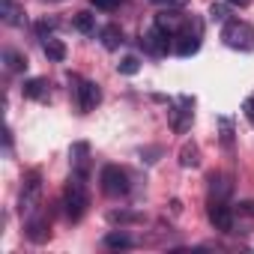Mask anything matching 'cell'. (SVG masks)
<instances>
[{
    "label": "cell",
    "instance_id": "cell-1",
    "mask_svg": "<svg viewBox=\"0 0 254 254\" xmlns=\"http://www.w3.org/2000/svg\"><path fill=\"white\" fill-rule=\"evenodd\" d=\"M63 206H66L69 221H81V218H84V212H87V206H90L87 177H78V174L69 177V186H66V194H63Z\"/></svg>",
    "mask_w": 254,
    "mask_h": 254
},
{
    "label": "cell",
    "instance_id": "cell-2",
    "mask_svg": "<svg viewBox=\"0 0 254 254\" xmlns=\"http://www.w3.org/2000/svg\"><path fill=\"white\" fill-rule=\"evenodd\" d=\"M221 39L227 48L233 51H254V27L248 21H239V18H230L221 30Z\"/></svg>",
    "mask_w": 254,
    "mask_h": 254
},
{
    "label": "cell",
    "instance_id": "cell-3",
    "mask_svg": "<svg viewBox=\"0 0 254 254\" xmlns=\"http://www.w3.org/2000/svg\"><path fill=\"white\" fill-rule=\"evenodd\" d=\"M39 200H42V174L33 171V174H27V180H24V186H21V197H18V212H21V218L33 215V212L39 209Z\"/></svg>",
    "mask_w": 254,
    "mask_h": 254
},
{
    "label": "cell",
    "instance_id": "cell-4",
    "mask_svg": "<svg viewBox=\"0 0 254 254\" xmlns=\"http://www.w3.org/2000/svg\"><path fill=\"white\" fill-rule=\"evenodd\" d=\"M102 191L108 197H123V194H129V177H126V171H120L117 165H105L102 168Z\"/></svg>",
    "mask_w": 254,
    "mask_h": 254
},
{
    "label": "cell",
    "instance_id": "cell-5",
    "mask_svg": "<svg viewBox=\"0 0 254 254\" xmlns=\"http://www.w3.org/2000/svg\"><path fill=\"white\" fill-rule=\"evenodd\" d=\"M206 215H209V224L221 233H230L233 230V206L221 197H209V206H206Z\"/></svg>",
    "mask_w": 254,
    "mask_h": 254
},
{
    "label": "cell",
    "instance_id": "cell-6",
    "mask_svg": "<svg viewBox=\"0 0 254 254\" xmlns=\"http://www.w3.org/2000/svg\"><path fill=\"white\" fill-rule=\"evenodd\" d=\"M174 51H177L180 57H191V54L200 51V24H197V21H194V27L186 21V27L174 36Z\"/></svg>",
    "mask_w": 254,
    "mask_h": 254
},
{
    "label": "cell",
    "instance_id": "cell-7",
    "mask_svg": "<svg viewBox=\"0 0 254 254\" xmlns=\"http://www.w3.org/2000/svg\"><path fill=\"white\" fill-rule=\"evenodd\" d=\"M141 45H144V51H150V54H156V57H162V54H168L171 51V45H174V36L168 33V30H162L159 24H153L144 36H141Z\"/></svg>",
    "mask_w": 254,
    "mask_h": 254
},
{
    "label": "cell",
    "instance_id": "cell-8",
    "mask_svg": "<svg viewBox=\"0 0 254 254\" xmlns=\"http://www.w3.org/2000/svg\"><path fill=\"white\" fill-rule=\"evenodd\" d=\"M191 120H194V99L180 96L177 105H174V111H171V126H174V132H180V135L189 132Z\"/></svg>",
    "mask_w": 254,
    "mask_h": 254
},
{
    "label": "cell",
    "instance_id": "cell-9",
    "mask_svg": "<svg viewBox=\"0 0 254 254\" xmlns=\"http://www.w3.org/2000/svg\"><path fill=\"white\" fill-rule=\"evenodd\" d=\"M75 96H78V108H81V114L96 111V105L102 102V90H99V84H93V81H78Z\"/></svg>",
    "mask_w": 254,
    "mask_h": 254
},
{
    "label": "cell",
    "instance_id": "cell-10",
    "mask_svg": "<svg viewBox=\"0 0 254 254\" xmlns=\"http://www.w3.org/2000/svg\"><path fill=\"white\" fill-rule=\"evenodd\" d=\"M24 230H27V239L39 245V242H45L51 236V221H48V215L42 209H36L33 215H27V227Z\"/></svg>",
    "mask_w": 254,
    "mask_h": 254
},
{
    "label": "cell",
    "instance_id": "cell-11",
    "mask_svg": "<svg viewBox=\"0 0 254 254\" xmlns=\"http://www.w3.org/2000/svg\"><path fill=\"white\" fill-rule=\"evenodd\" d=\"M69 162H72V174L87 177V174H90V147H87L84 141L72 144V150H69Z\"/></svg>",
    "mask_w": 254,
    "mask_h": 254
},
{
    "label": "cell",
    "instance_id": "cell-12",
    "mask_svg": "<svg viewBox=\"0 0 254 254\" xmlns=\"http://www.w3.org/2000/svg\"><path fill=\"white\" fill-rule=\"evenodd\" d=\"M186 21H189V18H186V15H180V12H174V9H168V12H159V15H156V24H159L162 30H168L171 36H177V33L186 27Z\"/></svg>",
    "mask_w": 254,
    "mask_h": 254
},
{
    "label": "cell",
    "instance_id": "cell-13",
    "mask_svg": "<svg viewBox=\"0 0 254 254\" xmlns=\"http://www.w3.org/2000/svg\"><path fill=\"white\" fill-rule=\"evenodd\" d=\"M0 15L9 27H21L24 24V6H18L15 0H0Z\"/></svg>",
    "mask_w": 254,
    "mask_h": 254
},
{
    "label": "cell",
    "instance_id": "cell-14",
    "mask_svg": "<svg viewBox=\"0 0 254 254\" xmlns=\"http://www.w3.org/2000/svg\"><path fill=\"white\" fill-rule=\"evenodd\" d=\"M42 51H45V57L54 60V63H63V60H66V45H63L60 39H54V36H45V39H42Z\"/></svg>",
    "mask_w": 254,
    "mask_h": 254
},
{
    "label": "cell",
    "instance_id": "cell-15",
    "mask_svg": "<svg viewBox=\"0 0 254 254\" xmlns=\"http://www.w3.org/2000/svg\"><path fill=\"white\" fill-rule=\"evenodd\" d=\"M99 39H102V45H105L108 51H114V48L123 45V30H120L117 24H108V27L99 30Z\"/></svg>",
    "mask_w": 254,
    "mask_h": 254
},
{
    "label": "cell",
    "instance_id": "cell-16",
    "mask_svg": "<svg viewBox=\"0 0 254 254\" xmlns=\"http://www.w3.org/2000/svg\"><path fill=\"white\" fill-rule=\"evenodd\" d=\"M180 165H183V168H197V165H200V150H197L194 141H186V144L180 147Z\"/></svg>",
    "mask_w": 254,
    "mask_h": 254
},
{
    "label": "cell",
    "instance_id": "cell-17",
    "mask_svg": "<svg viewBox=\"0 0 254 254\" xmlns=\"http://www.w3.org/2000/svg\"><path fill=\"white\" fill-rule=\"evenodd\" d=\"M3 63H6V72H12V75L27 69V57L21 51H15V48H6L3 51Z\"/></svg>",
    "mask_w": 254,
    "mask_h": 254
},
{
    "label": "cell",
    "instance_id": "cell-18",
    "mask_svg": "<svg viewBox=\"0 0 254 254\" xmlns=\"http://www.w3.org/2000/svg\"><path fill=\"white\" fill-rule=\"evenodd\" d=\"M21 93H24L27 99H42V96L48 93V81H45V78H27V81L21 84Z\"/></svg>",
    "mask_w": 254,
    "mask_h": 254
},
{
    "label": "cell",
    "instance_id": "cell-19",
    "mask_svg": "<svg viewBox=\"0 0 254 254\" xmlns=\"http://www.w3.org/2000/svg\"><path fill=\"white\" fill-rule=\"evenodd\" d=\"M209 183H212V186H209V197H221V200H227V197H230L233 186H230V180H227V177H215V174H212V177H209Z\"/></svg>",
    "mask_w": 254,
    "mask_h": 254
},
{
    "label": "cell",
    "instance_id": "cell-20",
    "mask_svg": "<svg viewBox=\"0 0 254 254\" xmlns=\"http://www.w3.org/2000/svg\"><path fill=\"white\" fill-rule=\"evenodd\" d=\"M102 242H105V248H132V245H135V239H132L129 233H123V230H114V233H108Z\"/></svg>",
    "mask_w": 254,
    "mask_h": 254
},
{
    "label": "cell",
    "instance_id": "cell-21",
    "mask_svg": "<svg viewBox=\"0 0 254 254\" xmlns=\"http://www.w3.org/2000/svg\"><path fill=\"white\" fill-rule=\"evenodd\" d=\"M72 24H75V30H81V33H96V15H90V12H75V18H72Z\"/></svg>",
    "mask_w": 254,
    "mask_h": 254
},
{
    "label": "cell",
    "instance_id": "cell-22",
    "mask_svg": "<svg viewBox=\"0 0 254 254\" xmlns=\"http://www.w3.org/2000/svg\"><path fill=\"white\" fill-rule=\"evenodd\" d=\"M117 69H120V75H135V72L141 69V60H138L135 54H129V57H123V60L117 63Z\"/></svg>",
    "mask_w": 254,
    "mask_h": 254
},
{
    "label": "cell",
    "instance_id": "cell-23",
    "mask_svg": "<svg viewBox=\"0 0 254 254\" xmlns=\"http://www.w3.org/2000/svg\"><path fill=\"white\" fill-rule=\"evenodd\" d=\"M90 6L99 12H117L123 6V0H90Z\"/></svg>",
    "mask_w": 254,
    "mask_h": 254
},
{
    "label": "cell",
    "instance_id": "cell-24",
    "mask_svg": "<svg viewBox=\"0 0 254 254\" xmlns=\"http://www.w3.org/2000/svg\"><path fill=\"white\" fill-rule=\"evenodd\" d=\"M209 18H212V21H224V24H227V21H230V9H227L224 3H212V6H209Z\"/></svg>",
    "mask_w": 254,
    "mask_h": 254
},
{
    "label": "cell",
    "instance_id": "cell-25",
    "mask_svg": "<svg viewBox=\"0 0 254 254\" xmlns=\"http://www.w3.org/2000/svg\"><path fill=\"white\" fill-rule=\"evenodd\" d=\"M108 218H111L114 224H129V221H141V215H138V212H117V209H114V212H111Z\"/></svg>",
    "mask_w": 254,
    "mask_h": 254
},
{
    "label": "cell",
    "instance_id": "cell-26",
    "mask_svg": "<svg viewBox=\"0 0 254 254\" xmlns=\"http://www.w3.org/2000/svg\"><path fill=\"white\" fill-rule=\"evenodd\" d=\"M54 27H57V18H42V21H36V33H39V39L51 36Z\"/></svg>",
    "mask_w": 254,
    "mask_h": 254
},
{
    "label": "cell",
    "instance_id": "cell-27",
    "mask_svg": "<svg viewBox=\"0 0 254 254\" xmlns=\"http://www.w3.org/2000/svg\"><path fill=\"white\" fill-rule=\"evenodd\" d=\"M221 141H224V147H230V141H233V129H230V120H221Z\"/></svg>",
    "mask_w": 254,
    "mask_h": 254
},
{
    "label": "cell",
    "instance_id": "cell-28",
    "mask_svg": "<svg viewBox=\"0 0 254 254\" xmlns=\"http://www.w3.org/2000/svg\"><path fill=\"white\" fill-rule=\"evenodd\" d=\"M156 6H168V9H183L189 0H153Z\"/></svg>",
    "mask_w": 254,
    "mask_h": 254
},
{
    "label": "cell",
    "instance_id": "cell-29",
    "mask_svg": "<svg viewBox=\"0 0 254 254\" xmlns=\"http://www.w3.org/2000/svg\"><path fill=\"white\" fill-rule=\"evenodd\" d=\"M242 111H245V117H248V123L254 126V99H245V105H242Z\"/></svg>",
    "mask_w": 254,
    "mask_h": 254
},
{
    "label": "cell",
    "instance_id": "cell-30",
    "mask_svg": "<svg viewBox=\"0 0 254 254\" xmlns=\"http://www.w3.org/2000/svg\"><path fill=\"white\" fill-rule=\"evenodd\" d=\"M239 212H242V215H254V200H245V203H239Z\"/></svg>",
    "mask_w": 254,
    "mask_h": 254
},
{
    "label": "cell",
    "instance_id": "cell-31",
    "mask_svg": "<svg viewBox=\"0 0 254 254\" xmlns=\"http://www.w3.org/2000/svg\"><path fill=\"white\" fill-rule=\"evenodd\" d=\"M224 3H233V6H248L251 0H224Z\"/></svg>",
    "mask_w": 254,
    "mask_h": 254
},
{
    "label": "cell",
    "instance_id": "cell-32",
    "mask_svg": "<svg viewBox=\"0 0 254 254\" xmlns=\"http://www.w3.org/2000/svg\"><path fill=\"white\" fill-rule=\"evenodd\" d=\"M51 3H60V0H51Z\"/></svg>",
    "mask_w": 254,
    "mask_h": 254
}]
</instances>
